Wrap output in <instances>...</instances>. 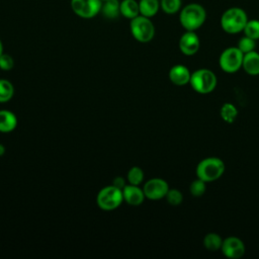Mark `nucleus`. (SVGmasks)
Instances as JSON below:
<instances>
[{"mask_svg": "<svg viewBox=\"0 0 259 259\" xmlns=\"http://www.w3.org/2000/svg\"><path fill=\"white\" fill-rule=\"evenodd\" d=\"M205 192V182L199 178L192 181L190 184V193L195 196L199 197L203 195Z\"/></svg>", "mask_w": 259, "mask_h": 259, "instance_id": "obj_26", "label": "nucleus"}, {"mask_svg": "<svg viewBox=\"0 0 259 259\" xmlns=\"http://www.w3.org/2000/svg\"><path fill=\"white\" fill-rule=\"evenodd\" d=\"M101 1H105V0H101Z\"/></svg>", "mask_w": 259, "mask_h": 259, "instance_id": "obj_32", "label": "nucleus"}, {"mask_svg": "<svg viewBox=\"0 0 259 259\" xmlns=\"http://www.w3.org/2000/svg\"><path fill=\"white\" fill-rule=\"evenodd\" d=\"M190 84L196 92L206 94L215 88L217 77L210 70L199 69L191 74Z\"/></svg>", "mask_w": 259, "mask_h": 259, "instance_id": "obj_6", "label": "nucleus"}, {"mask_svg": "<svg viewBox=\"0 0 259 259\" xmlns=\"http://www.w3.org/2000/svg\"><path fill=\"white\" fill-rule=\"evenodd\" d=\"M221 249L224 255L231 259L241 258L245 253L244 243L236 237H229L224 240Z\"/></svg>", "mask_w": 259, "mask_h": 259, "instance_id": "obj_10", "label": "nucleus"}, {"mask_svg": "<svg viewBox=\"0 0 259 259\" xmlns=\"http://www.w3.org/2000/svg\"><path fill=\"white\" fill-rule=\"evenodd\" d=\"M243 57L244 54L238 49V47H231L221 54L219 63L223 71L227 73H235L242 67Z\"/></svg>", "mask_w": 259, "mask_h": 259, "instance_id": "obj_7", "label": "nucleus"}, {"mask_svg": "<svg viewBox=\"0 0 259 259\" xmlns=\"http://www.w3.org/2000/svg\"><path fill=\"white\" fill-rule=\"evenodd\" d=\"M122 195L123 200L130 204V205H140L144 202L145 199V193L142 188L139 187V185H133V184H125L122 188Z\"/></svg>", "mask_w": 259, "mask_h": 259, "instance_id": "obj_12", "label": "nucleus"}, {"mask_svg": "<svg viewBox=\"0 0 259 259\" xmlns=\"http://www.w3.org/2000/svg\"><path fill=\"white\" fill-rule=\"evenodd\" d=\"M165 197H166L168 203L171 205H178L183 200L182 193L177 189H169Z\"/></svg>", "mask_w": 259, "mask_h": 259, "instance_id": "obj_27", "label": "nucleus"}, {"mask_svg": "<svg viewBox=\"0 0 259 259\" xmlns=\"http://www.w3.org/2000/svg\"><path fill=\"white\" fill-rule=\"evenodd\" d=\"M223 240L215 233H209L203 238V245L208 251H218L222 248Z\"/></svg>", "mask_w": 259, "mask_h": 259, "instance_id": "obj_20", "label": "nucleus"}, {"mask_svg": "<svg viewBox=\"0 0 259 259\" xmlns=\"http://www.w3.org/2000/svg\"><path fill=\"white\" fill-rule=\"evenodd\" d=\"M17 125V118L15 114L7 109L0 110V133L7 134L15 130Z\"/></svg>", "mask_w": 259, "mask_h": 259, "instance_id": "obj_15", "label": "nucleus"}, {"mask_svg": "<svg viewBox=\"0 0 259 259\" xmlns=\"http://www.w3.org/2000/svg\"><path fill=\"white\" fill-rule=\"evenodd\" d=\"M199 46V38L192 30H186L179 39V49L186 56L194 55L198 51Z\"/></svg>", "mask_w": 259, "mask_h": 259, "instance_id": "obj_11", "label": "nucleus"}, {"mask_svg": "<svg viewBox=\"0 0 259 259\" xmlns=\"http://www.w3.org/2000/svg\"><path fill=\"white\" fill-rule=\"evenodd\" d=\"M13 66H14V61L12 57L8 54L2 53L0 55V70L9 71L13 68Z\"/></svg>", "mask_w": 259, "mask_h": 259, "instance_id": "obj_28", "label": "nucleus"}, {"mask_svg": "<svg viewBox=\"0 0 259 259\" xmlns=\"http://www.w3.org/2000/svg\"><path fill=\"white\" fill-rule=\"evenodd\" d=\"M205 18V9L198 3L187 4L179 13V21L186 30L195 31L204 23Z\"/></svg>", "mask_w": 259, "mask_h": 259, "instance_id": "obj_1", "label": "nucleus"}, {"mask_svg": "<svg viewBox=\"0 0 259 259\" xmlns=\"http://www.w3.org/2000/svg\"><path fill=\"white\" fill-rule=\"evenodd\" d=\"M4 153H5V148H4V146H3V145H1V144H0V157H1V156H3V155H4Z\"/></svg>", "mask_w": 259, "mask_h": 259, "instance_id": "obj_30", "label": "nucleus"}, {"mask_svg": "<svg viewBox=\"0 0 259 259\" xmlns=\"http://www.w3.org/2000/svg\"><path fill=\"white\" fill-rule=\"evenodd\" d=\"M256 40L249 37V36H243L242 38H240L239 42H238V49L243 53V54H247L249 52H252L255 50L256 47Z\"/></svg>", "mask_w": 259, "mask_h": 259, "instance_id": "obj_25", "label": "nucleus"}, {"mask_svg": "<svg viewBox=\"0 0 259 259\" xmlns=\"http://www.w3.org/2000/svg\"><path fill=\"white\" fill-rule=\"evenodd\" d=\"M160 8L166 14H175L181 8V0H160Z\"/></svg>", "mask_w": 259, "mask_h": 259, "instance_id": "obj_24", "label": "nucleus"}, {"mask_svg": "<svg viewBox=\"0 0 259 259\" xmlns=\"http://www.w3.org/2000/svg\"><path fill=\"white\" fill-rule=\"evenodd\" d=\"M191 74L189 70L183 65H175L169 71L170 81L178 86H182L190 82Z\"/></svg>", "mask_w": 259, "mask_h": 259, "instance_id": "obj_13", "label": "nucleus"}, {"mask_svg": "<svg viewBox=\"0 0 259 259\" xmlns=\"http://www.w3.org/2000/svg\"><path fill=\"white\" fill-rule=\"evenodd\" d=\"M143 190L147 198L157 200L166 196L169 186L168 183L161 178H152L145 183Z\"/></svg>", "mask_w": 259, "mask_h": 259, "instance_id": "obj_9", "label": "nucleus"}, {"mask_svg": "<svg viewBox=\"0 0 259 259\" xmlns=\"http://www.w3.org/2000/svg\"><path fill=\"white\" fill-rule=\"evenodd\" d=\"M242 67L251 76L259 75V54L255 51L244 54Z\"/></svg>", "mask_w": 259, "mask_h": 259, "instance_id": "obj_14", "label": "nucleus"}, {"mask_svg": "<svg viewBox=\"0 0 259 259\" xmlns=\"http://www.w3.org/2000/svg\"><path fill=\"white\" fill-rule=\"evenodd\" d=\"M237 108L232 103H225L221 108V116L226 122H233L237 117Z\"/></svg>", "mask_w": 259, "mask_h": 259, "instance_id": "obj_22", "label": "nucleus"}, {"mask_svg": "<svg viewBox=\"0 0 259 259\" xmlns=\"http://www.w3.org/2000/svg\"><path fill=\"white\" fill-rule=\"evenodd\" d=\"M130 28L132 35L140 42H149L155 35V26L149 17L138 15L131 19Z\"/></svg>", "mask_w": 259, "mask_h": 259, "instance_id": "obj_5", "label": "nucleus"}, {"mask_svg": "<svg viewBox=\"0 0 259 259\" xmlns=\"http://www.w3.org/2000/svg\"><path fill=\"white\" fill-rule=\"evenodd\" d=\"M248 21L247 14L240 7H231L227 9L221 17V26L224 31L230 34L243 31Z\"/></svg>", "mask_w": 259, "mask_h": 259, "instance_id": "obj_2", "label": "nucleus"}, {"mask_svg": "<svg viewBox=\"0 0 259 259\" xmlns=\"http://www.w3.org/2000/svg\"><path fill=\"white\" fill-rule=\"evenodd\" d=\"M123 201L122 189L112 185H108L100 189L96 197V203L102 210H113L117 208Z\"/></svg>", "mask_w": 259, "mask_h": 259, "instance_id": "obj_4", "label": "nucleus"}, {"mask_svg": "<svg viewBox=\"0 0 259 259\" xmlns=\"http://www.w3.org/2000/svg\"><path fill=\"white\" fill-rule=\"evenodd\" d=\"M14 95V86L13 84L6 80L0 79V103L9 101Z\"/></svg>", "mask_w": 259, "mask_h": 259, "instance_id": "obj_19", "label": "nucleus"}, {"mask_svg": "<svg viewBox=\"0 0 259 259\" xmlns=\"http://www.w3.org/2000/svg\"><path fill=\"white\" fill-rule=\"evenodd\" d=\"M101 0H71L73 12L82 18H92L101 11Z\"/></svg>", "mask_w": 259, "mask_h": 259, "instance_id": "obj_8", "label": "nucleus"}, {"mask_svg": "<svg viewBox=\"0 0 259 259\" xmlns=\"http://www.w3.org/2000/svg\"><path fill=\"white\" fill-rule=\"evenodd\" d=\"M120 3L118 0H105L101 6V12L106 18H115L120 14Z\"/></svg>", "mask_w": 259, "mask_h": 259, "instance_id": "obj_18", "label": "nucleus"}, {"mask_svg": "<svg viewBox=\"0 0 259 259\" xmlns=\"http://www.w3.org/2000/svg\"><path fill=\"white\" fill-rule=\"evenodd\" d=\"M243 31L246 36H249L255 40L259 39V20L258 19H251V20L248 19Z\"/></svg>", "mask_w": 259, "mask_h": 259, "instance_id": "obj_23", "label": "nucleus"}, {"mask_svg": "<svg viewBox=\"0 0 259 259\" xmlns=\"http://www.w3.org/2000/svg\"><path fill=\"white\" fill-rule=\"evenodd\" d=\"M3 53V45H2V42H1V40H0V55Z\"/></svg>", "mask_w": 259, "mask_h": 259, "instance_id": "obj_31", "label": "nucleus"}, {"mask_svg": "<svg viewBox=\"0 0 259 259\" xmlns=\"http://www.w3.org/2000/svg\"><path fill=\"white\" fill-rule=\"evenodd\" d=\"M140 14L146 17H153L157 14L160 9V1L159 0H140L139 1Z\"/></svg>", "mask_w": 259, "mask_h": 259, "instance_id": "obj_16", "label": "nucleus"}, {"mask_svg": "<svg viewBox=\"0 0 259 259\" xmlns=\"http://www.w3.org/2000/svg\"><path fill=\"white\" fill-rule=\"evenodd\" d=\"M112 184H113L114 186H116V187L122 189V188L124 187V185H125V181H124V179H123L122 177H115Z\"/></svg>", "mask_w": 259, "mask_h": 259, "instance_id": "obj_29", "label": "nucleus"}, {"mask_svg": "<svg viewBox=\"0 0 259 259\" xmlns=\"http://www.w3.org/2000/svg\"><path fill=\"white\" fill-rule=\"evenodd\" d=\"M225 171L224 162L215 157H210L200 161L196 167L197 178L204 182H211L219 179Z\"/></svg>", "mask_w": 259, "mask_h": 259, "instance_id": "obj_3", "label": "nucleus"}, {"mask_svg": "<svg viewBox=\"0 0 259 259\" xmlns=\"http://www.w3.org/2000/svg\"><path fill=\"white\" fill-rule=\"evenodd\" d=\"M120 14L126 18L133 19L140 15V7L139 2L136 0H122L120 2Z\"/></svg>", "mask_w": 259, "mask_h": 259, "instance_id": "obj_17", "label": "nucleus"}, {"mask_svg": "<svg viewBox=\"0 0 259 259\" xmlns=\"http://www.w3.org/2000/svg\"><path fill=\"white\" fill-rule=\"evenodd\" d=\"M126 179L130 184L140 185L144 180V171L142 170V168L134 166L128 170L126 174Z\"/></svg>", "mask_w": 259, "mask_h": 259, "instance_id": "obj_21", "label": "nucleus"}]
</instances>
